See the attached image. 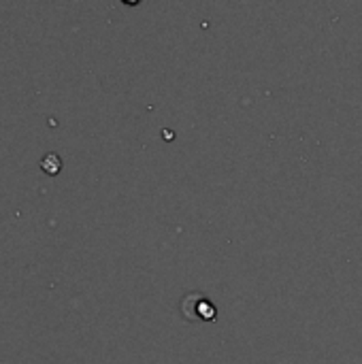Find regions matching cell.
I'll use <instances>...</instances> for the list:
<instances>
[{
    "label": "cell",
    "instance_id": "6da1fadb",
    "mask_svg": "<svg viewBox=\"0 0 362 364\" xmlns=\"http://www.w3.org/2000/svg\"><path fill=\"white\" fill-rule=\"evenodd\" d=\"M41 168L47 173V175H58L60 173V168H62V160H60V156L58 154H47L43 160H41Z\"/></svg>",
    "mask_w": 362,
    "mask_h": 364
},
{
    "label": "cell",
    "instance_id": "7a4b0ae2",
    "mask_svg": "<svg viewBox=\"0 0 362 364\" xmlns=\"http://www.w3.org/2000/svg\"><path fill=\"white\" fill-rule=\"evenodd\" d=\"M124 4H128V6H137V4H141V0H122Z\"/></svg>",
    "mask_w": 362,
    "mask_h": 364
}]
</instances>
